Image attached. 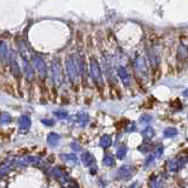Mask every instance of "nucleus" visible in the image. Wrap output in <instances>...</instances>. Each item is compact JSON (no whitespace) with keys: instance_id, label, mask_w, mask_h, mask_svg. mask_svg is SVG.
<instances>
[{"instance_id":"1","label":"nucleus","mask_w":188,"mask_h":188,"mask_svg":"<svg viewBox=\"0 0 188 188\" xmlns=\"http://www.w3.org/2000/svg\"><path fill=\"white\" fill-rule=\"evenodd\" d=\"M132 174H133L132 167L126 165V166H122L121 168H119L116 175H118V179H120V180H127V179H129L132 176Z\"/></svg>"},{"instance_id":"2","label":"nucleus","mask_w":188,"mask_h":188,"mask_svg":"<svg viewBox=\"0 0 188 188\" xmlns=\"http://www.w3.org/2000/svg\"><path fill=\"white\" fill-rule=\"evenodd\" d=\"M81 161L86 167H90V166L94 164V158H93V155L90 154V152H83L81 154Z\"/></svg>"},{"instance_id":"3","label":"nucleus","mask_w":188,"mask_h":188,"mask_svg":"<svg viewBox=\"0 0 188 188\" xmlns=\"http://www.w3.org/2000/svg\"><path fill=\"white\" fill-rule=\"evenodd\" d=\"M183 164H185V160H181V159L176 158V159L171 160V161L168 162V167H169L171 171H176V169H179L180 167H182Z\"/></svg>"},{"instance_id":"4","label":"nucleus","mask_w":188,"mask_h":188,"mask_svg":"<svg viewBox=\"0 0 188 188\" xmlns=\"http://www.w3.org/2000/svg\"><path fill=\"white\" fill-rule=\"evenodd\" d=\"M59 142H60V136L58 135L57 133H50L47 135V143L50 146L54 147V146H57Z\"/></svg>"},{"instance_id":"5","label":"nucleus","mask_w":188,"mask_h":188,"mask_svg":"<svg viewBox=\"0 0 188 188\" xmlns=\"http://www.w3.org/2000/svg\"><path fill=\"white\" fill-rule=\"evenodd\" d=\"M111 143H112V138L109 135L105 134V135L101 136V139H100V146L102 148H108L111 146Z\"/></svg>"},{"instance_id":"6","label":"nucleus","mask_w":188,"mask_h":188,"mask_svg":"<svg viewBox=\"0 0 188 188\" xmlns=\"http://www.w3.org/2000/svg\"><path fill=\"white\" fill-rule=\"evenodd\" d=\"M61 158L64 161H66L67 164H71V165H76V162H78V158L74 154H64V155H61Z\"/></svg>"},{"instance_id":"7","label":"nucleus","mask_w":188,"mask_h":188,"mask_svg":"<svg viewBox=\"0 0 188 188\" xmlns=\"http://www.w3.org/2000/svg\"><path fill=\"white\" fill-rule=\"evenodd\" d=\"M19 125L23 129H27L31 126V120L28 116H21L20 120H19Z\"/></svg>"},{"instance_id":"8","label":"nucleus","mask_w":188,"mask_h":188,"mask_svg":"<svg viewBox=\"0 0 188 188\" xmlns=\"http://www.w3.org/2000/svg\"><path fill=\"white\" fill-rule=\"evenodd\" d=\"M141 135L143 138H146V139H152L153 136L155 135V132H154V129L152 127H147L146 129H143L142 132H141Z\"/></svg>"},{"instance_id":"9","label":"nucleus","mask_w":188,"mask_h":188,"mask_svg":"<svg viewBox=\"0 0 188 188\" xmlns=\"http://www.w3.org/2000/svg\"><path fill=\"white\" fill-rule=\"evenodd\" d=\"M102 162H104V165L107 166V167H112V166L115 165L114 158H113L112 155H109V154L105 155V158H104V160H102Z\"/></svg>"},{"instance_id":"10","label":"nucleus","mask_w":188,"mask_h":188,"mask_svg":"<svg viewBox=\"0 0 188 188\" xmlns=\"http://www.w3.org/2000/svg\"><path fill=\"white\" fill-rule=\"evenodd\" d=\"M178 134V131L175 129V128H166L165 132H164V135L166 138H173Z\"/></svg>"},{"instance_id":"11","label":"nucleus","mask_w":188,"mask_h":188,"mask_svg":"<svg viewBox=\"0 0 188 188\" xmlns=\"http://www.w3.org/2000/svg\"><path fill=\"white\" fill-rule=\"evenodd\" d=\"M126 154H127V147H125V146H121L120 148L116 150V157L119 159H123L126 157Z\"/></svg>"},{"instance_id":"12","label":"nucleus","mask_w":188,"mask_h":188,"mask_svg":"<svg viewBox=\"0 0 188 188\" xmlns=\"http://www.w3.org/2000/svg\"><path fill=\"white\" fill-rule=\"evenodd\" d=\"M1 118H2V119H1V123H2V125H5L6 122H9V121H11V118H9V115H7L6 113H2Z\"/></svg>"},{"instance_id":"13","label":"nucleus","mask_w":188,"mask_h":188,"mask_svg":"<svg viewBox=\"0 0 188 188\" xmlns=\"http://www.w3.org/2000/svg\"><path fill=\"white\" fill-rule=\"evenodd\" d=\"M149 149H150L149 145H142V146H140V147H139V150H140V152H142V153H147Z\"/></svg>"},{"instance_id":"14","label":"nucleus","mask_w":188,"mask_h":188,"mask_svg":"<svg viewBox=\"0 0 188 188\" xmlns=\"http://www.w3.org/2000/svg\"><path fill=\"white\" fill-rule=\"evenodd\" d=\"M154 159H155V155H154V154H153V155H149V157L147 158V160L145 161V166L147 167V166L149 165V164H152V162L154 161Z\"/></svg>"},{"instance_id":"15","label":"nucleus","mask_w":188,"mask_h":188,"mask_svg":"<svg viewBox=\"0 0 188 188\" xmlns=\"http://www.w3.org/2000/svg\"><path fill=\"white\" fill-rule=\"evenodd\" d=\"M72 148H73V150H75V152H79V150L81 149L80 148V146H79V143H76V142H72Z\"/></svg>"},{"instance_id":"16","label":"nucleus","mask_w":188,"mask_h":188,"mask_svg":"<svg viewBox=\"0 0 188 188\" xmlns=\"http://www.w3.org/2000/svg\"><path fill=\"white\" fill-rule=\"evenodd\" d=\"M162 152H164V148H162V147H159L158 149H157V152H155V154H154L155 158H159V157L162 154Z\"/></svg>"},{"instance_id":"17","label":"nucleus","mask_w":188,"mask_h":188,"mask_svg":"<svg viewBox=\"0 0 188 188\" xmlns=\"http://www.w3.org/2000/svg\"><path fill=\"white\" fill-rule=\"evenodd\" d=\"M42 122H44L45 125H48V126H52L53 125V121H51V120H42Z\"/></svg>"},{"instance_id":"18","label":"nucleus","mask_w":188,"mask_h":188,"mask_svg":"<svg viewBox=\"0 0 188 188\" xmlns=\"http://www.w3.org/2000/svg\"><path fill=\"white\" fill-rule=\"evenodd\" d=\"M142 122H145V121H149V116H147V115H143L142 116Z\"/></svg>"},{"instance_id":"19","label":"nucleus","mask_w":188,"mask_h":188,"mask_svg":"<svg viewBox=\"0 0 188 188\" xmlns=\"http://www.w3.org/2000/svg\"><path fill=\"white\" fill-rule=\"evenodd\" d=\"M55 115H58V116H60V118H64V116H66V114H65V113H57V112H55Z\"/></svg>"},{"instance_id":"20","label":"nucleus","mask_w":188,"mask_h":188,"mask_svg":"<svg viewBox=\"0 0 188 188\" xmlns=\"http://www.w3.org/2000/svg\"><path fill=\"white\" fill-rule=\"evenodd\" d=\"M72 188H76V187H72Z\"/></svg>"}]
</instances>
